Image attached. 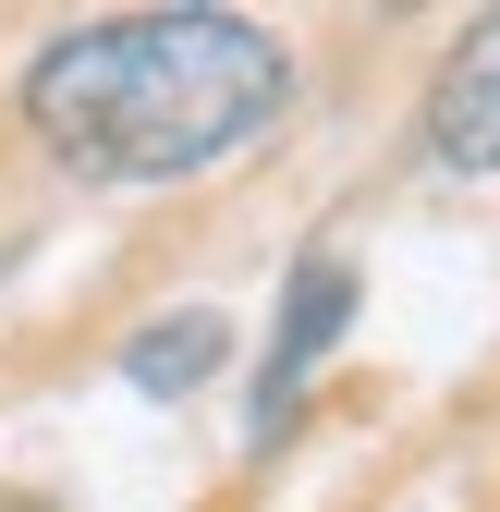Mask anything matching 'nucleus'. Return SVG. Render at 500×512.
I'll list each match as a JSON object with an SVG mask.
<instances>
[{"label": "nucleus", "mask_w": 500, "mask_h": 512, "mask_svg": "<svg viewBox=\"0 0 500 512\" xmlns=\"http://www.w3.org/2000/svg\"><path fill=\"white\" fill-rule=\"evenodd\" d=\"M293 98V49L257 13H98L25 61V122L86 183H196Z\"/></svg>", "instance_id": "obj_1"}, {"label": "nucleus", "mask_w": 500, "mask_h": 512, "mask_svg": "<svg viewBox=\"0 0 500 512\" xmlns=\"http://www.w3.org/2000/svg\"><path fill=\"white\" fill-rule=\"evenodd\" d=\"M354 330V269L342 256H305L293 269V293H281V330H269V366H257V427H281L293 415V391L318 378V354Z\"/></svg>", "instance_id": "obj_2"}, {"label": "nucleus", "mask_w": 500, "mask_h": 512, "mask_svg": "<svg viewBox=\"0 0 500 512\" xmlns=\"http://www.w3.org/2000/svg\"><path fill=\"white\" fill-rule=\"evenodd\" d=\"M427 147H440V171H500V13L464 25V49L440 61V86H427Z\"/></svg>", "instance_id": "obj_3"}, {"label": "nucleus", "mask_w": 500, "mask_h": 512, "mask_svg": "<svg viewBox=\"0 0 500 512\" xmlns=\"http://www.w3.org/2000/svg\"><path fill=\"white\" fill-rule=\"evenodd\" d=\"M220 354H232V330H220L208 305H183V317H159V330H135L122 378H135V391H159V403H183L196 378H220Z\"/></svg>", "instance_id": "obj_4"}]
</instances>
